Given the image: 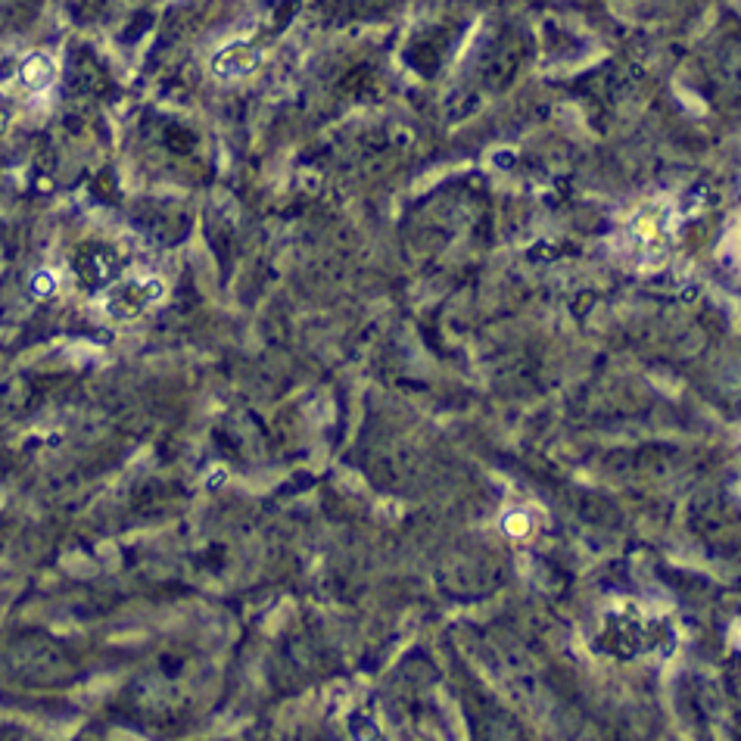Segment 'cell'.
<instances>
[{
  "mask_svg": "<svg viewBox=\"0 0 741 741\" xmlns=\"http://www.w3.org/2000/svg\"><path fill=\"white\" fill-rule=\"evenodd\" d=\"M162 296V284L157 278H134L125 284L112 287V293L106 296V312L112 318H134L144 309H150Z\"/></svg>",
  "mask_w": 741,
  "mask_h": 741,
  "instance_id": "6da1fadb",
  "label": "cell"
},
{
  "mask_svg": "<svg viewBox=\"0 0 741 741\" xmlns=\"http://www.w3.org/2000/svg\"><path fill=\"white\" fill-rule=\"evenodd\" d=\"M256 66H259V53L252 51L250 44H228L212 60V72H215L218 79H240V75H250Z\"/></svg>",
  "mask_w": 741,
  "mask_h": 741,
  "instance_id": "7a4b0ae2",
  "label": "cell"
},
{
  "mask_svg": "<svg viewBox=\"0 0 741 741\" xmlns=\"http://www.w3.org/2000/svg\"><path fill=\"white\" fill-rule=\"evenodd\" d=\"M23 79L28 88H47L53 79V62L47 56H32L23 66Z\"/></svg>",
  "mask_w": 741,
  "mask_h": 741,
  "instance_id": "3957f363",
  "label": "cell"
},
{
  "mask_svg": "<svg viewBox=\"0 0 741 741\" xmlns=\"http://www.w3.org/2000/svg\"><path fill=\"white\" fill-rule=\"evenodd\" d=\"M32 290L38 293V296L53 293V290H56V274H53V271H38V274L32 278Z\"/></svg>",
  "mask_w": 741,
  "mask_h": 741,
  "instance_id": "277c9868",
  "label": "cell"
},
{
  "mask_svg": "<svg viewBox=\"0 0 741 741\" xmlns=\"http://www.w3.org/2000/svg\"><path fill=\"white\" fill-rule=\"evenodd\" d=\"M502 527H505V533H511V536H524L529 529V520L524 518V514H508V518L502 520Z\"/></svg>",
  "mask_w": 741,
  "mask_h": 741,
  "instance_id": "5b68a950",
  "label": "cell"
}]
</instances>
